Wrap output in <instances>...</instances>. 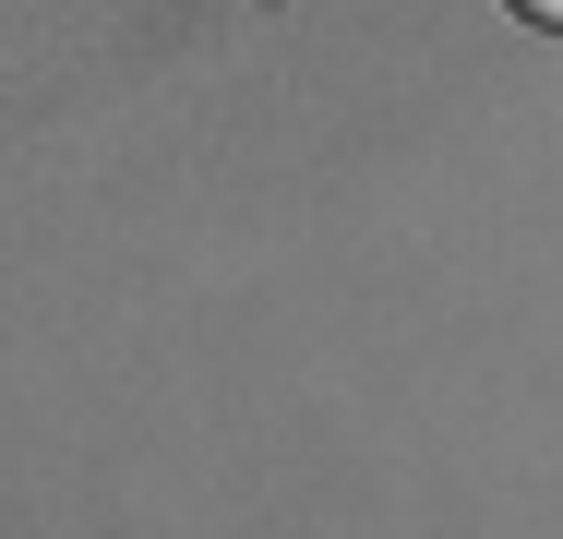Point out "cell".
<instances>
[{"instance_id": "cell-1", "label": "cell", "mask_w": 563, "mask_h": 539, "mask_svg": "<svg viewBox=\"0 0 563 539\" xmlns=\"http://www.w3.org/2000/svg\"><path fill=\"white\" fill-rule=\"evenodd\" d=\"M504 12H516V24H552V36H563V0H504Z\"/></svg>"}]
</instances>
